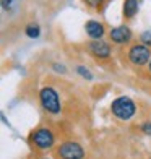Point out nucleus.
<instances>
[{
    "mask_svg": "<svg viewBox=\"0 0 151 159\" xmlns=\"http://www.w3.org/2000/svg\"><path fill=\"white\" fill-rule=\"evenodd\" d=\"M140 41L143 44H146L148 47H151V31H145L140 34Z\"/></svg>",
    "mask_w": 151,
    "mask_h": 159,
    "instance_id": "nucleus-12",
    "label": "nucleus"
},
{
    "mask_svg": "<svg viewBox=\"0 0 151 159\" xmlns=\"http://www.w3.org/2000/svg\"><path fill=\"white\" fill-rule=\"evenodd\" d=\"M109 38L114 44H119V46H124V44H128L133 38V33L128 26H117V28H112L109 31Z\"/></svg>",
    "mask_w": 151,
    "mask_h": 159,
    "instance_id": "nucleus-7",
    "label": "nucleus"
},
{
    "mask_svg": "<svg viewBox=\"0 0 151 159\" xmlns=\"http://www.w3.org/2000/svg\"><path fill=\"white\" fill-rule=\"evenodd\" d=\"M111 112L112 115L116 119L122 120V122H127V120H130L135 112H136V106L135 102L130 99V98H127V96H119L112 101V104H111Z\"/></svg>",
    "mask_w": 151,
    "mask_h": 159,
    "instance_id": "nucleus-1",
    "label": "nucleus"
},
{
    "mask_svg": "<svg viewBox=\"0 0 151 159\" xmlns=\"http://www.w3.org/2000/svg\"><path fill=\"white\" fill-rule=\"evenodd\" d=\"M148 70H149V73H151V60H149V63H148Z\"/></svg>",
    "mask_w": 151,
    "mask_h": 159,
    "instance_id": "nucleus-17",
    "label": "nucleus"
},
{
    "mask_svg": "<svg viewBox=\"0 0 151 159\" xmlns=\"http://www.w3.org/2000/svg\"><path fill=\"white\" fill-rule=\"evenodd\" d=\"M52 68L55 71H59V73H67V68H65V65H59V63H52Z\"/></svg>",
    "mask_w": 151,
    "mask_h": 159,
    "instance_id": "nucleus-14",
    "label": "nucleus"
},
{
    "mask_svg": "<svg viewBox=\"0 0 151 159\" xmlns=\"http://www.w3.org/2000/svg\"><path fill=\"white\" fill-rule=\"evenodd\" d=\"M86 49H88L89 54H93L96 59H109L111 54H112L111 46L103 39H91L88 42V46H86Z\"/></svg>",
    "mask_w": 151,
    "mask_h": 159,
    "instance_id": "nucleus-6",
    "label": "nucleus"
},
{
    "mask_svg": "<svg viewBox=\"0 0 151 159\" xmlns=\"http://www.w3.org/2000/svg\"><path fill=\"white\" fill-rule=\"evenodd\" d=\"M15 0H2V7H3V10H10L11 8V5Z\"/></svg>",
    "mask_w": 151,
    "mask_h": 159,
    "instance_id": "nucleus-16",
    "label": "nucleus"
},
{
    "mask_svg": "<svg viewBox=\"0 0 151 159\" xmlns=\"http://www.w3.org/2000/svg\"><path fill=\"white\" fill-rule=\"evenodd\" d=\"M76 73L80 75L81 78H85V80H93V73L86 67H83V65H78L76 67Z\"/></svg>",
    "mask_w": 151,
    "mask_h": 159,
    "instance_id": "nucleus-11",
    "label": "nucleus"
},
{
    "mask_svg": "<svg viewBox=\"0 0 151 159\" xmlns=\"http://www.w3.org/2000/svg\"><path fill=\"white\" fill-rule=\"evenodd\" d=\"M124 18L125 20H132L136 13H138V0H124Z\"/></svg>",
    "mask_w": 151,
    "mask_h": 159,
    "instance_id": "nucleus-9",
    "label": "nucleus"
},
{
    "mask_svg": "<svg viewBox=\"0 0 151 159\" xmlns=\"http://www.w3.org/2000/svg\"><path fill=\"white\" fill-rule=\"evenodd\" d=\"M83 2L89 7V8H101V5L104 3V0H83Z\"/></svg>",
    "mask_w": 151,
    "mask_h": 159,
    "instance_id": "nucleus-13",
    "label": "nucleus"
},
{
    "mask_svg": "<svg viewBox=\"0 0 151 159\" xmlns=\"http://www.w3.org/2000/svg\"><path fill=\"white\" fill-rule=\"evenodd\" d=\"M55 154L59 159H83L85 149L76 141H65L55 149Z\"/></svg>",
    "mask_w": 151,
    "mask_h": 159,
    "instance_id": "nucleus-5",
    "label": "nucleus"
},
{
    "mask_svg": "<svg viewBox=\"0 0 151 159\" xmlns=\"http://www.w3.org/2000/svg\"><path fill=\"white\" fill-rule=\"evenodd\" d=\"M39 101H41L42 109H44L46 112L52 114V115L60 114V111H62L60 98H59V93H57L52 86H44V88H41Z\"/></svg>",
    "mask_w": 151,
    "mask_h": 159,
    "instance_id": "nucleus-2",
    "label": "nucleus"
},
{
    "mask_svg": "<svg viewBox=\"0 0 151 159\" xmlns=\"http://www.w3.org/2000/svg\"><path fill=\"white\" fill-rule=\"evenodd\" d=\"M141 132L146 133V135H151V122H145V124H141Z\"/></svg>",
    "mask_w": 151,
    "mask_h": 159,
    "instance_id": "nucleus-15",
    "label": "nucleus"
},
{
    "mask_svg": "<svg viewBox=\"0 0 151 159\" xmlns=\"http://www.w3.org/2000/svg\"><path fill=\"white\" fill-rule=\"evenodd\" d=\"M85 30H86V34L89 36L91 39H101L104 36V25L101 21H96V20H89L86 21L85 25Z\"/></svg>",
    "mask_w": 151,
    "mask_h": 159,
    "instance_id": "nucleus-8",
    "label": "nucleus"
},
{
    "mask_svg": "<svg viewBox=\"0 0 151 159\" xmlns=\"http://www.w3.org/2000/svg\"><path fill=\"white\" fill-rule=\"evenodd\" d=\"M25 33H26L28 38L38 39L39 36H41V28H39V25H28L26 30H25Z\"/></svg>",
    "mask_w": 151,
    "mask_h": 159,
    "instance_id": "nucleus-10",
    "label": "nucleus"
},
{
    "mask_svg": "<svg viewBox=\"0 0 151 159\" xmlns=\"http://www.w3.org/2000/svg\"><path fill=\"white\" fill-rule=\"evenodd\" d=\"M30 141L38 149H50L54 146V143H55V136H54V133L50 132L49 128L41 127L38 130H34V132H31Z\"/></svg>",
    "mask_w": 151,
    "mask_h": 159,
    "instance_id": "nucleus-3",
    "label": "nucleus"
},
{
    "mask_svg": "<svg viewBox=\"0 0 151 159\" xmlns=\"http://www.w3.org/2000/svg\"><path fill=\"white\" fill-rule=\"evenodd\" d=\"M128 60L130 63H133L135 67H145V65L149 63L151 60V50L146 44H133L130 49H128Z\"/></svg>",
    "mask_w": 151,
    "mask_h": 159,
    "instance_id": "nucleus-4",
    "label": "nucleus"
}]
</instances>
